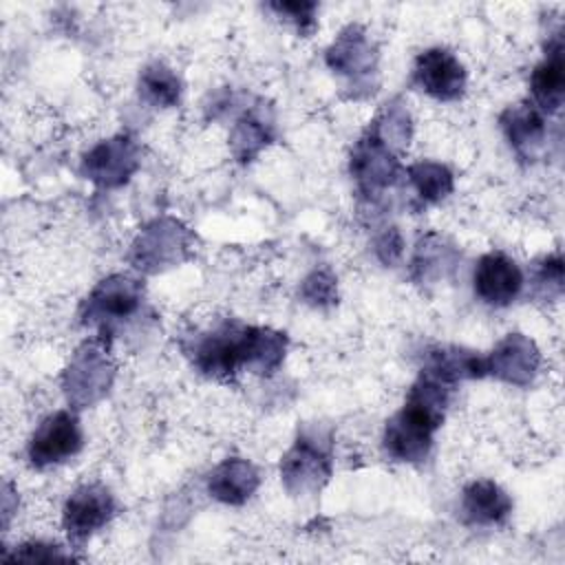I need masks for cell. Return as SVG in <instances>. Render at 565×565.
I'll return each mask as SVG.
<instances>
[{"instance_id":"obj_9","label":"cell","mask_w":565,"mask_h":565,"mask_svg":"<svg viewBox=\"0 0 565 565\" xmlns=\"http://www.w3.org/2000/svg\"><path fill=\"white\" fill-rule=\"evenodd\" d=\"M351 174L364 194H377L391 188L402 174L395 150L375 132L373 126H369L351 152Z\"/></svg>"},{"instance_id":"obj_18","label":"cell","mask_w":565,"mask_h":565,"mask_svg":"<svg viewBox=\"0 0 565 565\" xmlns=\"http://www.w3.org/2000/svg\"><path fill=\"white\" fill-rule=\"evenodd\" d=\"M501 128L508 143L521 159H534L545 141V119L536 106L516 104L501 113Z\"/></svg>"},{"instance_id":"obj_28","label":"cell","mask_w":565,"mask_h":565,"mask_svg":"<svg viewBox=\"0 0 565 565\" xmlns=\"http://www.w3.org/2000/svg\"><path fill=\"white\" fill-rule=\"evenodd\" d=\"M402 247H404V243H402L399 232H397L395 227H388V230L377 238V243H375V254H377V258H380L384 265H393V263L399 260Z\"/></svg>"},{"instance_id":"obj_11","label":"cell","mask_w":565,"mask_h":565,"mask_svg":"<svg viewBox=\"0 0 565 565\" xmlns=\"http://www.w3.org/2000/svg\"><path fill=\"white\" fill-rule=\"evenodd\" d=\"M245 327L223 324L205 335L194 349L196 369L214 380H230L245 369Z\"/></svg>"},{"instance_id":"obj_20","label":"cell","mask_w":565,"mask_h":565,"mask_svg":"<svg viewBox=\"0 0 565 565\" xmlns=\"http://www.w3.org/2000/svg\"><path fill=\"white\" fill-rule=\"evenodd\" d=\"M274 137V121L265 106H252L245 110L230 135V146L241 163L252 161Z\"/></svg>"},{"instance_id":"obj_26","label":"cell","mask_w":565,"mask_h":565,"mask_svg":"<svg viewBox=\"0 0 565 565\" xmlns=\"http://www.w3.org/2000/svg\"><path fill=\"white\" fill-rule=\"evenodd\" d=\"M269 9H274L280 18L294 22L300 33H311L316 26V2H271Z\"/></svg>"},{"instance_id":"obj_24","label":"cell","mask_w":565,"mask_h":565,"mask_svg":"<svg viewBox=\"0 0 565 565\" xmlns=\"http://www.w3.org/2000/svg\"><path fill=\"white\" fill-rule=\"evenodd\" d=\"M406 174L424 203H439L455 188L452 172L444 163H437V161L413 163L406 168Z\"/></svg>"},{"instance_id":"obj_14","label":"cell","mask_w":565,"mask_h":565,"mask_svg":"<svg viewBox=\"0 0 565 565\" xmlns=\"http://www.w3.org/2000/svg\"><path fill=\"white\" fill-rule=\"evenodd\" d=\"M327 64L333 73L349 77L353 84H362L375 73L377 51L362 26L349 24L327 49Z\"/></svg>"},{"instance_id":"obj_7","label":"cell","mask_w":565,"mask_h":565,"mask_svg":"<svg viewBox=\"0 0 565 565\" xmlns=\"http://www.w3.org/2000/svg\"><path fill=\"white\" fill-rule=\"evenodd\" d=\"M84 435L75 413L57 411L49 415L31 435L26 455L35 468L57 466L82 450Z\"/></svg>"},{"instance_id":"obj_5","label":"cell","mask_w":565,"mask_h":565,"mask_svg":"<svg viewBox=\"0 0 565 565\" xmlns=\"http://www.w3.org/2000/svg\"><path fill=\"white\" fill-rule=\"evenodd\" d=\"M115 377L106 340H93L79 347L64 373V393L73 408H88L99 402Z\"/></svg>"},{"instance_id":"obj_2","label":"cell","mask_w":565,"mask_h":565,"mask_svg":"<svg viewBox=\"0 0 565 565\" xmlns=\"http://www.w3.org/2000/svg\"><path fill=\"white\" fill-rule=\"evenodd\" d=\"M333 470L331 437L322 428L302 430L280 461V479L289 494L309 497L322 490Z\"/></svg>"},{"instance_id":"obj_15","label":"cell","mask_w":565,"mask_h":565,"mask_svg":"<svg viewBox=\"0 0 565 565\" xmlns=\"http://www.w3.org/2000/svg\"><path fill=\"white\" fill-rule=\"evenodd\" d=\"M512 512L510 494L490 479H477L463 488L461 516L468 525H501Z\"/></svg>"},{"instance_id":"obj_19","label":"cell","mask_w":565,"mask_h":565,"mask_svg":"<svg viewBox=\"0 0 565 565\" xmlns=\"http://www.w3.org/2000/svg\"><path fill=\"white\" fill-rule=\"evenodd\" d=\"M422 371L455 386L461 380L486 377V360L483 355L459 347H435L428 351Z\"/></svg>"},{"instance_id":"obj_16","label":"cell","mask_w":565,"mask_h":565,"mask_svg":"<svg viewBox=\"0 0 565 565\" xmlns=\"http://www.w3.org/2000/svg\"><path fill=\"white\" fill-rule=\"evenodd\" d=\"M258 483H260V475L256 466L247 459L232 457L221 461L212 470L207 479V490L221 503L241 505L256 492Z\"/></svg>"},{"instance_id":"obj_23","label":"cell","mask_w":565,"mask_h":565,"mask_svg":"<svg viewBox=\"0 0 565 565\" xmlns=\"http://www.w3.org/2000/svg\"><path fill=\"white\" fill-rule=\"evenodd\" d=\"M139 90L152 106L170 108L177 106L181 97V79L170 66H166L163 62H154L141 71Z\"/></svg>"},{"instance_id":"obj_10","label":"cell","mask_w":565,"mask_h":565,"mask_svg":"<svg viewBox=\"0 0 565 565\" xmlns=\"http://www.w3.org/2000/svg\"><path fill=\"white\" fill-rule=\"evenodd\" d=\"M413 82L437 102H455L466 90V68L455 53L435 46L417 55Z\"/></svg>"},{"instance_id":"obj_25","label":"cell","mask_w":565,"mask_h":565,"mask_svg":"<svg viewBox=\"0 0 565 565\" xmlns=\"http://www.w3.org/2000/svg\"><path fill=\"white\" fill-rule=\"evenodd\" d=\"M335 276L329 269H316L311 271L300 289V296L305 298L307 305L313 307H329L338 302V285Z\"/></svg>"},{"instance_id":"obj_1","label":"cell","mask_w":565,"mask_h":565,"mask_svg":"<svg viewBox=\"0 0 565 565\" xmlns=\"http://www.w3.org/2000/svg\"><path fill=\"white\" fill-rule=\"evenodd\" d=\"M452 386L424 373L411 386L404 406L386 422L384 450L397 461H422L446 417Z\"/></svg>"},{"instance_id":"obj_27","label":"cell","mask_w":565,"mask_h":565,"mask_svg":"<svg viewBox=\"0 0 565 565\" xmlns=\"http://www.w3.org/2000/svg\"><path fill=\"white\" fill-rule=\"evenodd\" d=\"M7 561H24V563H51V561H71L73 556L62 552L57 545L42 543V541H29L15 547L13 556H4Z\"/></svg>"},{"instance_id":"obj_6","label":"cell","mask_w":565,"mask_h":565,"mask_svg":"<svg viewBox=\"0 0 565 565\" xmlns=\"http://www.w3.org/2000/svg\"><path fill=\"white\" fill-rule=\"evenodd\" d=\"M139 143L130 135H115L93 146L82 159V174L99 188H119L139 170Z\"/></svg>"},{"instance_id":"obj_13","label":"cell","mask_w":565,"mask_h":565,"mask_svg":"<svg viewBox=\"0 0 565 565\" xmlns=\"http://www.w3.org/2000/svg\"><path fill=\"white\" fill-rule=\"evenodd\" d=\"M475 294L490 307H508L523 289L521 267L503 252H488L475 267Z\"/></svg>"},{"instance_id":"obj_3","label":"cell","mask_w":565,"mask_h":565,"mask_svg":"<svg viewBox=\"0 0 565 565\" xmlns=\"http://www.w3.org/2000/svg\"><path fill=\"white\" fill-rule=\"evenodd\" d=\"M192 234L177 218L163 216L150 221L135 238L128 260L146 274H157L168 267L181 265L190 258Z\"/></svg>"},{"instance_id":"obj_4","label":"cell","mask_w":565,"mask_h":565,"mask_svg":"<svg viewBox=\"0 0 565 565\" xmlns=\"http://www.w3.org/2000/svg\"><path fill=\"white\" fill-rule=\"evenodd\" d=\"M143 300V285L128 274H113L95 285L82 307V322L110 335L117 324L135 316Z\"/></svg>"},{"instance_id":"obj_17","label":"cell","mask_w":565,"mask_h":565,"mask_svg":"<svg viewBox=\"0 0 565 565\" xmlns=\"http://www.w3.org/2000/svg\"><path fill=\"white\" fill-rule=\"evenodd\" d=\"M532 99L541 113H556L565 97V64H563V42L556 35L554 44L547 46L545 60L539 62L530 77Z\"/></svg>"},{"instance_id":"obj_21","label":"cell","mask_w":565,"mask_h":565,"mask_svg":"<svg viewBox=\"0 0 565 565\" xmlns=\"http://www.w3.org/2000/svg\"><path fill=\"white\" fill-rule=\"evenodd\" d=\"M287 351V338L267 327H247L245 333V369L252 373H274Z\"/></svg>"},{"instance_id":"obj_12","label":"cell","mask_w":565,"mask_h":565,"mask_svg":"<svg viewBox=\"0 0 565 565\" xmlns=\"http://www.w3.org/2000/svg\"><path fill=\"white\" fill-rule=\"evenodd\" d=\"M486 360V375H492L512 386H527L541 366V353L523 333H508Z\"/></svg>"},{"instance_id":"obj_8","label":"cell","mask_w":565,"mask_h":565,"mask_svg":"<svg viewBox=\"0 0 565 565\" xmlns=\"http://www.w3.org/2000/svg\"><path fill=\"white\" fill-rule=\"evenodd\" d=\"M115 514V499L104 483H84L71 492L62 510V525L73 545H84Z\"/></svg>"},{"instance_id":"obj_22","label":"cell","mask_w":565,"mask_h":565,"mask_svg":"<svg viewBox=\"0 0 565 565\" xmlns=\"http://www.w3.org/2000/svg\"><path fill=\"white\" fill-rule=\"evenodd\" d=\"M457 258V252L437 234H428L424 238H419L413 260H411V269H413V278L419 282H435L446 278V274L452 269Z\"/></svg>"}]
</instances>
